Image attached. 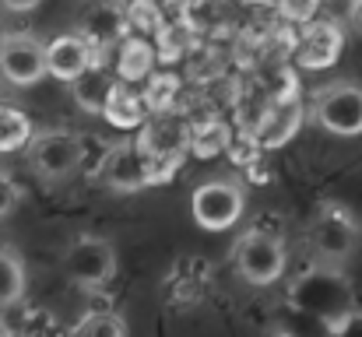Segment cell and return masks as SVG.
Segmentation results:
<instances>
[{"mask_svg":"<svg viewBox=\"0 0 362 337\" xmlns=\"http://www.w3.org/2000/svg\"><path fill=\"white\" fill-rule=\"evenodd\" d=\"M288 306L299 317L320 320L327 331H341L349 324L352 309H356V299H352V285L338 271V264L317 260L303 274L292 278V285H288Z\"/></svg>","mask_w":362,"mask_h":337,"instance_id":"6da1fadb","label":"cell"},{"mask_svg":"<svg viewBox=\"0 0 362 337\" xmlns=\"http://www.w3.org/2000/svg\"><path fill=\"white\" fill-rule=\"evenodd\" d=\"M137 144L148 158L151 187L165 183L183 165V158L190 155V119H183L176 110L151 112L144 119V126L137 130Z\"/></svg>","mask_w":362,"mask_h":337,"instance_id":"7a4b0ae2","label":"cell"},{"mask_svg":"<svg viewBox=\"0 0 362 337\" xmlns=\"http://www.w3.org/2000/svg\"><path fill=\"white\" fill-rule=\"evenodd\" d=\"M233 260H236V271L246 285L253 288H267L274 281H281L285 274V239L281 232H271V228H246L233 249Z\"/></svg>","mask_w":362,"mask_h":337,"instance_id":"3957f363","label":"cell"},{"mask_svg":"<svg viewBox=\"0 0 362 337\" xmlns=\"http://www.w3.org/2000/svg\"><path fill=\"white\" fill-rule=\"evenodd\" d=\"M64 274L85 288V292H99L117 278V246L106 235H78L67 249H64Z\"/></svg>","mask_w":362,"mask_h":337,"instance_id":"277c9868","label":"cell"},{"mask_svg":"<svg viewBox=\"0 0 362 337\" xmlns=\"http://www.w3.org/2000/svg\"><path fill=\"white\" fill-rule=\"evenodd\" d=\"M359 246V222L356 215L338 204V201H324L320 211L310 222V249L317 253V260L327 264H345Z\"/></svg>","mask_w":362,"mask_h":337,"instance_id":"5b68a950","label":"cell"},{"mask_svg":"<svg viewBox=\"0 0 362 337\" xmlns=\"http://www.w3.org/2000/svg\"><path fill=\"white\" fill-rule=\"evenodd\" d=\"M310 116L334 137H359L362 134V85L334 81L324 85L310 99Z\"/></svg>","mask_w":362,"mask_h":337,"instance_id":"8992f818","label":"cell"},{"mask_svg":"<svg viewBox=\"0 0 362 337\" xmlns=\"http://www.w3.org/2000/svg\"><path fill=\"white\" fill-rule=\"evenodd\" d=\"M246 194L236 179H208L190 194V215L204 232H226L243 218Z\"/></svg>","mask_w":362,"mask_h":337,"instance_id":"52a82bcc","label":"cell"},{"mask_svg":"<svg viewBox=\"0 0 362 337\" xmlns=\"http://www.w3.org/2000/svg\"><path fill=\"white\" fill-rule=\"evenodd\" d=\"M28 162L46 179H67L85 162V137L74 130H46L28 144Z\"/></svg>","mask_w":362,"mask_h":337,"instance_id":"ba28073f","label":"cell"},{"mask_svg":"<svg viewBox=\"0 0 362 337\" xmlns=\"http://www.w3.org/2000/svg\"><path fill=\"white\" fill-rule=\"evenodd\" d=\"M74 32H81L95 46V53L106 60V53H113L130 35L127 4H120V0H85L78 18H74Z\"/></svg>","mask_w":362,"mask_h":337,"instance_id":"9c48e42d","label":"cell"},{"mask_svg":"<svg viewBox=\"0 0 362 337\" xmlns=\"http://www.w3.org/2000/svg\"><path fill=\"white\" fill-rule=\"evenodd\" d=\"M0 74L18 85V88H28V85H39L46 74H49V57H46V42L28 35V32H14V35H4V46H0Z\"/></svg>","mask_w":362,"mask_h":337,"instance_id":"30bf717a","label":"cell"},{"mask_svg":"<svg viewBox=\"0 0 362 337\" xmlns=\"http://www.w3.org/2000/svg\"><path fill=\"white\" fill-rule=\"evenodd\" d=\"M99 183L110 187L113 194H137V190L151 187V169H148V158H144L137 137L106 148V155L99 162Z\"/></svg>","mask_w":362,"mask_h":337,"instance_id":"8fae6325","label":"cell"},{"mask_svg":"<svg viewBox=\"0 0 362 337\" xmlns=\"http://www.w3.org/2000/svg\"><path fill=\"white\" fill-rule=\"evenodd\" d=\"M345 49V32L334 21H306L299 25V35L292 39V60L303 71H327L338 64Z\"/></svg>","mask_w":362,"mask_h":337,"instance_id":"7c38bea8","label":"cell"},{"mask_svg":"<svg viewBox=\"0 0 362 337\" xmlns=\"http://www.w3.org/2000/svg\"><path fill=\"white\" fill-rule=\"evenodd\" d=\"M211 278H215V267L204 256L187 253V256H176V264L169 267V274L162 281V292H165L169 302L190 306V302H201L211 292Z\"/></svg>","mask_w":362,"mask_h":337,"instance_id":"4fadbf2b","label":"cell"},{"mask_svg":"<svg viewBox=\"0 0 362 337\" xmlns=\"http://www.w3.org/2000/svg\"><path fill=\"white\" fill-rule=\"evenodd\" d=\"M46 57H49V78L71 85L74 78H81L95 60H103L95 53V46L81 35V32H64L57 39L46 42Z\"/></svg>","mask_w":362,"mask_h":337,"instance_id":"5bb4252c","label":"cell"},{"mask_svg":"<svg viewBox=\"0 0 362 337\" xmlns=\"http://www.w3.org/2000/svg\"><path fill=\"white\" fill-rule=\"evenodd\" d=\"M303 126V102L299 99H285V102H271L267 112L260 116V123L253 126V137L260 141L264 151L288 144Z\"/></svg>","mask_w":362,"mask_h":337,"instance_id":"9a60e30c","label":"cell"},{"mask_svg":"<svg viewBox=\"0 0 362 337\" xmlns=\"http://www.w3.org/2000/svg\"><path fill=\"white\" fill-rule=\"evenodd\" d=\"M158 67V49H155V39H144V35H127L120 46H117V60H113V71L120 74L123 81L130 85H141L155 74Z\"/></svg>","mask_w":362,"mask_h":337,"instance_id":"2e32d148","label":"cell"},{"mask_svg":"<svg viewBox=\"0 0 362 337\" xmlns=\"http://www.w3.org/2000/svg\"><path fill=\"white\" fill-rule=\"evenodd\" d=\"M117 81H120V74H117V71H110V67H106V60H95L81 78H74V81H71V95H74V102H78L85 112L103 116V110H106V102H110V95H113V85H117Z\"/></svg>","mask_w":362,"mask_h":337,"instance_id":"e0dca14e","label":"cell"},{"mask_svg":"<svg viewBox=\"0 0 362 337\" xmlns=\"http://www.w3.org/2000/svg\"><path fill=\"white\" fill-rule=\"evenodd\" d=\"M103 116H106L113 126H120V130H141L144 119L151 116V110H148V102H144V92H134V85L120 78V81L113 85V95H110Z\"/></svg>","mask_w":362,"mask_h":337,"instance_id":"ac0fdd59","label":"cell"},{"mask_svg":"<svg viewBox=\"0 0 362 337\" xmlns=\"http://www.w3.org/2000/svg\"><path fill=\"white\" fill-rule=\"evenodd\" d=\"M233 144V126L218 116H204L197 123H190V155L194 158H215L226 155Z\"/></svg>","mask_w":362,"mask_h":337,"instance_id":"d6986e66","label":"cell"},{"mask_svg":"<svg viewBox=\"0 0 362 337\" xmlns=\"http://www.w3.org/2000/svg\"><path fill=\"white\" fill-rule=\"evenodd\" d=\"M194 28L187 25V21H176V18H169V25L155 35V49H158V64H165V67H173V64H180V60H187L190 57V49H194Z\"/></svg>","mask_w":362,"mask_h":337,"instance_id":"ffe728a7","label":"cell"},{"mask_svg":"<svg viewBox=\"0 0 362 337\" xmlns=\"http://www.w3.org/2000/svg\"><path fill=\"white\" fill-rule=\"evenodd\" d=\"M127 25L134 35L155 39L169 25V11L162 7V0H127Z\"/></svg>","mask_w":362,"mask_h":337,"instance_id":"44dd1931","label":"cell"},{"mask_svg":"<svg viewBox=\"0 0 362 337\" xmlns=\"http://www.w3.org/2000/svg\"><path fill=\"white\" fill-rule=\"evenodd\" d=\"M32 144V119L18 106H4L0 102V155L21 151Z\"/></svg>","mask_w":362,"mask_h":337,"instance_id":"7402d4cb","label":"cell"},{"mask_svg":"<svg viewBox=\"0 0 362 337\" xmlns=\"http://www.w3.org/2000/svg\"><path fill=\"white\" fill-rule=\"evenodd\" d=\"M25 295V264L14 249L0 246V309L21 302Z\"/></svg>","mask_w":362,"mask_h":337,"instance_id":"603a6c76","label":"cell"},{"mask_svg":"<svg viewBox=\"0 0 362 337\" xmlns=\"http://www.w3.org/2000/svg\"><path fill=\"white\" fill-rule=\"evenodd\" d=\"M71 334L74 337H123V334H130V327H127V320H123L120 313H113V309H88L71 327Z\"/></svg>","mask_w":362,"mask_h":337,"instance_id":"cb8c5ba5","label":"cell"},{"mask_svg":"<svg viewBox=\"0 0 362 337\" xmlns=\"http://www.w3.org/2000/svg\"><path fill=\"white\" fill-rule=\"evenodd\" d=\"M180 88H183V81H180L173 71H155V74L148 78V88H144V102H148V110L151 112L176 110Z\"/></svg>","mask_w":362,"mask_h":337,"instance_id":"d4e9b609","label":"cell"},{"mask_svg":"<svg viewBox=\"0 0 362 337\" xmlns=\"http://www.w3.org/2000/svg\"><path fill=\"white\" fill-rule=\"evenodd\" d=\"M260 85L267 88V95L274 102H285V99H299V81H296V71L288 64H274L264 71Z\"/></svg>","mask_w":362,"mask_h":337,"instance_id":"484cf974","label":"cell"},{"mask_svg":"<svg viewBox=\"0 0 362 337\" xmlns=\"http://www.w3.org/2000/svg\"><path fill=\"white\" fill-rule=\"evenodd\" d=\"M317 11H320V0H278V14L288 25H306L317 18Z\"/></svg>","mask_w":362,"mask_h":337,"instance_id":"4316f807","label":"cell"},{"mask_svg":"<svg viewBox=\"0 0 362 337\" xmlns=\"http://www.w3.org/2000/svg\"><path fill=\"white\" fill-rule=\"evenodd\" d=\"M18 204H21V187H18L7 172H0V218L14 215Z\"/></svg>","mask_w":362,"mask_h":337,"instance_id":"83f0119b","label":"cell"},{"mask_svg":"<svg viewBox=\"0 0 362 337\" xmlns=\"http://www.w3.org/2000/svg\"><path fill=\"white\" fill-rule=\"evenodd\" d=\"M204 4H208V0H162V7H165L169 18H176V21H190Z\"/></svg>","mask_w":362,"mask_h":337,"instance_id":"f1b7e54d","label":"cell"},{"mask_svg":"<svg viewBox=\"0 0 362 337\" xmlns=\"http://www.w3.org/2000/svg\"><path fill=\"white\" fill-rule=\"evenodd\" d=\"M42 0H0V7L4 11H11V14H28V11H35Z\"/></svg>","mask_w":362,"mask_h":337,"instance_id":"f546056e","label":"cell"},{"mask_svg":"<svg viewBox=\"0 0 362 337\" xmlns=\"http://www.w3.org/2000/svg\"><path fill=\"white\" fill-rule=\"evenodd\" d=\"M46 317H49V313H46V309H35V320H32V324H28V327H25V331H57V327H53V324H42V320H46Z\"/></svg>","mask_w":362,"mask_h":337,"instance_id":"4dcf8cb0","label":"cell"},{"mask_svg":"<svg viewBox=\"0 0 362 337\" xmlns=\"http://www.w3.org/2000/svg\"><path fill=\"white\" fill-rule=\"evenodd\" d=\"M352 21H356V28L362 32V0H352Z\"/></svg>","mask_w":362,"mask_h":337,"instance_id":"1f68e13d","label":"cell"},{"mask_svg":"<svg viewBox=\"0 0 362 337\" xmlns=\"http://www.w3.org/2000/svg\"><path fill=\"white\" fill-rule=\"evenodd\" d=\"M7 331H11V327H7V324H4V320H0V337L7 334Z\"/></svg>","mask_w":362,"mask_h":337,"instance_id":"d6a6232c","label":"cell"},{"mask_svg":"<svg viewBox=\"0 0 362 337\" xmlns=\"http://www.w3.org/2000/svg\"><path fill=\"white\" fill-rule=\"evenodd\" d=\"M0 46H4V32H0Z\"/></svg>","mask_w":362,"mask_h":337,"instance_id":"836d02e7","label":"cell"}]
</instances>
